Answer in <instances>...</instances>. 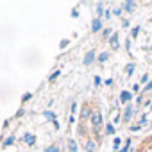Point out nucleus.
Wrapping results in <instances>:
<instances>
[{"label": "nucleus", "instance_id": "1", "mask_svg": "<svg viewBox=\"0 0 152 152\" xmlns=\"http://www.w3.org/2000/svg\"><path fill=\"white\" fill-rule=\"evenodd\" d=\"M91 124H93V127H95V129H99V127H100V124H102V115H100L99 111H95V113L91 115Z\"/></svg>", "mask_w": 152, "mask_h": 152}, {"label": "nucleus", "instance_id": "2", "mask_svg": "<svg viewBox=\"0 0 152 152\" xmlns=\"http://www.w3.org/2000/svg\"><path fill=\"white\" fill-rule=\"evenodd\" d=\"M84 148H86L88 152H93V150L97 148V145H95V141H91V140H88V141L84 143Z\"/></svg>", "mask_w": 152, "mask_h": 152}, {"label": "nucleus", "instance_id": "3", "mask_svg": "<svg viewBox=\"0 0 152 152\" xmlns=\"http://www.w3.org/2000/svg\"><path fill=\"white\" fill-rule=\"evenodd\" d=\"M91 115H93V113L90 111V107H88V106H86V107H83V113H81V116H83L84 120H86V118H90Z\"/></svg>", "mask_w": 152, "mask_h": 152}, {"label": "nucleus", "instance_id": "4", "mask_svg": "<svg viewBox=\"0 0 152 152\" xmlns=\"http://www.w3.org/2000/svg\"><path fill=\"white\" fill-rule=\"evenodd\" d=\"M93 57H95V52H88L86 57H84V64H90V63L93 61Z\"/></svg>", "mask_w": 152, "mask_h": 152}, {"label": "nucleus", "instance_id": "5", "mask_svg": "<svg viewBox=\"0 0 152 152\" xmlns=\"http://www.w3.org/2000/svg\"><path fill=\"white\" fill-rule=\"evenodd\" d=\"M68 150H70V152H77V143H75L73 140L68 141Z\"/></svg>", "mask_w": 152, "mask_h": 152}, {"label": "nucleus", "instance_id": "6", "mask_svg": "<svg viewBox=\"0 0 152 152\" xmlns=\"http://www.w3.org/2000/svg\"><path fill=\"white\" fill-rule=\"evenodd\" d=\"M131 116H132V111H131V107H127V109H125V113H124V120H125V122H129V120H131Z\"/></svg>", "mask_w": 152, "mask_h": 152}, {"label": "nucleus", "instance_id": "7", "mask_svg": "<svg viewBox=\"0 0 152 152\" xmlns=\"http://www.w3.org/2000/svg\"><path fill=\"white\" fill-rule=\"evenodd\" d=\"M134 6H136L134 2H125V4H124V7H125V11H129V13H131V11L134 9Z\"/></svg>", "mask_w": 152, "mask_h": 152}, {"label": "nucleus", "instance_id": "8", "mask_svg": "<svg viewBox=\"0 0 152 152\" xmlns=\"http://www.w3.org/2000/svg\"><path fill=\"white\" fill-rule=\"evenodd\" d=\"M100 27H102V23H100V20H95L93 22V25H91V29L97 32V31H100Z\"/></svg>", "mask_w": 152, "mask_h": 152}, {"label": "nucleus", "instance_id": "9", "mask_svg": "<svg viewBox=\"0 0 152 152\" xmlns=\"http://www.w3.org/2000/svg\"><path fill=\"white\" fill-rule=\"evenodd\" d=\"M25 141H27V145H34V136L32 134H25Z\"/></svg>", "mask_w": 152, "mask_h": 152}, {"label": "nucleus", "instance_id": "10", "mask_svg": "<svg viewBox=\"0 0 152 152\" xmlns=\"http://www.w3.org/2000/svg\"><path fill=\"white\" fill-rule=\"evenodd\" d=\"M109 41H111V47H113V48H115V47H118V36H111V39H109Z\"/></svg>", "mask_w": 152, "mask_h": 152}, {"label": "nucleus", "instance_id": "11", "mask_svg": "<svg viewBox=\"0 0 152 152\" xmlns=\"http://www.w3.org/2000/svg\"><path fill=\"white\" fill-rule=\"evenodd\" d=\"M120 99H122L124 102H127V100L131 99V93H129V91H122V97H120Z\"/></svg>", "mask_w": 152, "mask_h": 152}, {"label": "nucleus", "instance_id": "12", "mask_svg": "<svg viewBox=\"0 0 152 152\" xmlns=\"http://www.w3.org/2000/svg\"><path fill=\"white\" fill-rule=\"evenodd\" d=\"M45 152H59V148H57L56 145H52V147H47V148H45Z\"/></svg>", "mask_w": 152, "mask_h": 152}, {"label": "nucleus", "instance_id": "13", "mask_svg": "<svg viewBox=\"0 0 152 152\" xmlns=\"http://www.w3.org/2000/svg\"><path fill=\"white\" fill-rule=\"evenodd\" d=\"M102 36H104V38L111 36V29H104V31H102Z\"/></svg>", "mask_w": 152, "mask_h": 152}, {"label": "nucleus", "instance_id": "14", "mask_svg": "<svg viewBox=\"0 0 152 152\" xmlns=\"http://www.w3.org/2000/svg\"><path fill=\"white\" fill-rule=\"evenodd\" d=\"M132 72H134V64H132V63H131V64H127V73H129V75H131V73H132Z\"/></svg>", "mask_w": 152, "mask_h": 152}, {"label": "nucleus", "instance_id": "15", "mask_svg": "<svg viewBox=\"0 0 152 152\" xmlns=\"http://www.w3.org/2000/svg\"><path fill=\"white\" fill-rule=\"evenodd\" d=\"M106 132H107V134H113V132H115V127H113V125H107V127H106Z\"/></svg>", "mask_w": 152, "mask_h": 152}, {"label": "nucleus", "instance_id": "16", "mask_svg": "<svg viewBox=\"0 0 152 152\" xmlns=\"http://www.w3.org/2000/svg\"><path fill=\"white\" fill-rule=\"evenodd\" d=\"M107 57H109V56H107V54H100V56H99V61H100V63H102V61H106V59H107Z\"/></svg>", "mask_w": 152, "mask_h": 152}, {"label": "nucleus", "instance_id": "17", "mask_svg": "<svg viewBox=\"0 0 152 152\" xmlns=\"http://www.w3.org/2000/svg\"><path fill=\"white\" fill-rule=\"evenodd\" d=\"M13 141H15V138H13V136H9V138H7V140L4 141V145H11Z\"/></svg>", "mask_w": 152, "mask_h": 152}, {"label": "nucleus", "instance_id": "18", "mask_svg": "<svg viewBox=\"0 0 152 152\" xmlns=\"http://www.w3.org/2000/svg\"><path fill=\"white\" fill-rule=\"evenodd\" d=\"M45 116H47V118H52V120H56V116H54V113H50V111H47V113H45Z\"/></svg>", "mask_w": 152, "mask_h": 152}, {"label": "nucleus", "instance_id": "19", "mask_svg": "<svg viewBox=\"0 0 152 152\" xmlns=\"http://www.w3.org/2000/svg\"><path fill=\"white\" fill-rule=\"evenodd\" d=\"M56 77H59V72H54V73H52V75H50V81H54V79H56Z\"/></svg>", "mask_w": 152, "mask_h": 152}, {"label": "nucleus", "instance_id": "20", "mask_svg": "<svg viewBox=\"0 0 152 152\" xmlns=\"http://www.w3.org/2000/svg\"><path fill=\"white\" fill-rule=\"evenodd\" d=\"M113 145H115V148L120 145V138H115V141H113Z\"/></svg>", "mask_w": 152, "mask_h": 152}, {"label": "nucleus", "instance_id": "21", "mask_svg": "<svg viewBox=\"0 0 152 152\" xmlns=\"http://www.w3.org/2000/svg\"><path fill=\"white\" fill-rule=\"evenodd\" d=\"M147 81H148V75H147V73H145V75H143V77H141V83H143V84H145V83H147Z\"/></svg>", "mask_w": 152, "mask_h": 152}, {"label": "nucleus", "instance_id": "22", "mask_svg": "<svg viewBox=\"0 0 152 152\" xmlns=\"http://www.w3.org/2000/svg\"><path fill=\"white\" fill-rule=\"evenodd\" d=\"M102 11H104V9H102V6L99 4V6H97V13H99V15H102Z\"/></svg>", "mask_w": 152, "mask_h": 152}, {"label": "nucleus", "instance_id": "23", "mask_svg": "<svg viewBox=\"0 0 152 152\" xmlns=\"http://www.w3.org/2000/svg\"><path fill=\"white\" fill-rule=\"evenodd\" d=\"M120 13H122V9H113V15H116V16H118Z\"/></svg>", "mask_w": 152, "mask_h": 152}, {"label": "nucleus", "instance_id": "24", "mask_svg": "<svg viewBox=\"0 0 152 152\" xmlns=\"http://www.w3.org/2000/svg\"><path fill=\"white\" fill-rule=\"evenodd\" d=\"M127 150H129V145H125V147H124V148H122L120 152H127Z\"/></svg>", "mask_w": 152, "mask_h": 152}, {"label": "nucleus", "instance_id": "25", "mask_svg": "<svg viewBox=\"0 0 152 152\" xmlns=\"http://www.w3.org/2000/svg\"><path fill=\"white\" fill-rule=\"evenodd\" d=\"M145 90H152V81H150V83L147 84V88H145Z\"/></svg>", "mask_w": 152, "mask_h": 152}]
</instances>
